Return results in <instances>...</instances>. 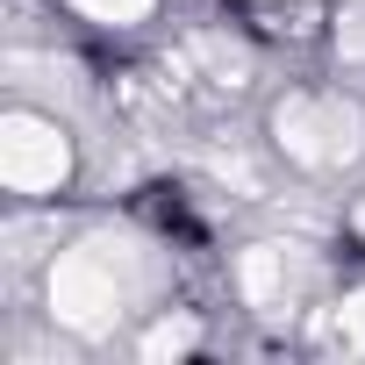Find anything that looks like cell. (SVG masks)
<instances>
[{"mask_svg":"<svg viewBox=\"0 0 365 365\" xmlns=\"http://www.w3.org/2000/svg\"><path fill=\"white\" fill-rule=\"evenodd\" d=\"M136 301V251L115 237H86L51 265V315L79 336H101Z\"/></svg>","mask_w":365,"mask_h":365,"instance_id":"6da1fadb","label":"cell"},{"mask_svg":"<svg viewBox=\"0 0 365 365\" xmlns=\"http://www.w3.org/2000/svg\"><path fill=\"white\" fill-rule=\"evenodd\" d=\"M272 136H279V150L294 165L336 172V165H351L365 150V115L344 93H287L279 115H272Z\"/></svg>","mask_w":365,"mask_h":365,"instance_id":"7a4b0ae2","label":"cell"},{"mask_svg":"<svg viewBox=\"0 0 365 365\" xmlns=\"http://www.w3.org/2000/svg\"><path fill=\"white\" fill-rule=\"evenodd\" d=\"M72 172V143L43 115H8L0 122V179L8 194H58V179Z\"/></svg>","mask_w":365,"mask_h":365,"instance_id":"3957f363","label":"cell"},{"mask_svg":"<svg viewBox=\"0 0 365 365\" xmlns=\"http://www.w3.org/2000/svg\"><path fill=\"white\" fill-rule=\"evenodd\" d=\"M237 287H244V301L258 308V315H301L308 308V294H315V258L301 251V244H251L244 251V265H237Z\"/></svg>","mask_w":365,"mask_h":365,"instance_id":"277c9868","label":"cell"},{"mask_svg":"<svg viewBox=\"0 0 365 365\" xmlns=\"http://www.w3.org/2000/svg\"><path fill=\"white\" fill-rule=\"evenodd\" d=\"M187 58L208 72V86H230V93H237V86H251V51H244V43H230V36H215V29H208V36H194V43H187Z\"/></svg>","mask_w":365,"mask_h":365,"instance_id":"5b68a950","label":"cell"},{"mask_svg":"<svg viewBox=\"0 0 365 365\" xmlns=\"http://www.w3.org/2000/svg\"><path fill=\"white\" fill-rule=\"evenodd\" d=\"M179 351H194V322L179 315V322H158L150 336H143V358H179Z\"/></svg>","mask_w":365,"mask_h":365,"instance_id":"8992f818","label":"cell"},{"mask_svg":"<svg viewBox=\"0 0 365 365\" xmlns=\"http://www.w3.org/2000/svg\"><path fill=\"white\" fill-rule=\"evenodd\" d=\"M72 8L86 22H136V15H150V0H72Z\"/></svg>","mask_w":365,"mask_h":365,"instance_id":"52a82bcc","label":"cell"},{"mask_svg":"<svg viewBox=\"0 0 365 365\" xmlns=\"http://www.w3.org/2000/svg\"><path fill=\"white\" fill-rule=\"evenodd\" d=\"M336 344H344V351H365V287L336 308Z\"/></svg>","mask_w":365,"mask_h":365,"instance_id":"ba28073f","label":"cell"},{"mask_svg":"<svg viewBox=\"0 0 365 365\" xmlns=\"http://www.w3.org/2000/svg\"><path fill=\"white\" fill-rule=\"evenodd\" d=\"M351 222H358V237H365V201H358V215H351Z\"/></svg>","mask_w":365,"mask_h":365,"instance_id":"9c48e42d","label":"cell"}]
</instances>
